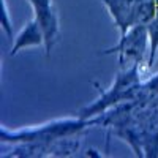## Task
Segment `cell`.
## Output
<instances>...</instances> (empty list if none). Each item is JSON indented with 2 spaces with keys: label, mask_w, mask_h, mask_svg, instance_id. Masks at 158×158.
I'll return each instance as SVG.
<instances>
[{
  "label": "cell",
  "mask_w": 158,
  "mask_h": 158,
  "mask_svg": "<svg viewBox=\"0 0 158 158\" xmlns=\"http://www.w3.org/2000/svg\"><path fill=\"white\" fill-rule=\"evenodd\" d=\"M147 32H149V59L146 67L152 68L158 56V11L152 18V21L147 24Z\"/></svg>",
  "instance_id": "cell-7"
},
{
  "label": "cell",
  "mask_w": 158,
  "mask_h": 158,
  "mask_svg": "<svg viewBox=\"0 0 158 158\" xmlns=\"http://www.w3.org/2000/svg\"><path fill=\"white\" fill-rule=\"evenodd\" d=\"M35 46H44V35L43 30L40 27V24L35 21H29L27 24L21 29V32L16 35L15 43L11 46L10 56L15 57L21 49H27V48H35Z\"/></svg>",
  "instance_id": "cell-6"
},
{
  "label": "cell",
  "mask_w": 158,
  "mask_h": 158,
  "mask_svg": "<svg viewBox=\"0 0 158 158\" xmlns=\"http://www.w3.org/2000/svg\"><path fill=\"white\" fill-rule=\"evenodd\" d=\"M27 3L33 10V18L40 24L44 35V51L49 57L52 48L57 43L60 33V21L59 15L52 5V0H27Z\"/></svg>",
  "instance_id": "cell-4"
},
{
  "label": "cell",
  "mask_w": 158,
  "mask_h": 158,
  "mask_svg": "<svg viewBox=\"0 0 158 158\" xmlns=\"http://www.w3.org/2000/svg\"><path fill=\"white\" fill-rule=\"evenodd\" d=\"M141 63H131L130 67L122 68L115 74V81L106 90H100V97L90 104L84 106L77 112L82 118H92L95 115L103 114L120 103L127 101H139V87H141Z\"/></svg>",
  "instance_id": "cell-2"
},
{
  "label": "cell",
  "mask_w": 158,
  "mask_h": 158,
  "mask_svg": "<svg viewBox=\"0 0 158 158\" xmlns=\"http://www.w3.org/2000/svg\"><path fill=\"white\" fill-rule=\"evenodd\" d=\"M117 25L118 33L123 36L131 27L136 25V11L139 0H101Z\"/></svg>",
  "instance_id": "cell-5"
},
{
  "label": "cell",
  "mask_w": 158,
  "mask_h": 158,
  "mask_svg": "<svg viewBox=\"0 0 158 158\" xmlns=\"http://www.w3.org/2000/svg\"><path fill=\"white\" fill-rule=\"evenodd\" d=\"M155 63H158V57H156V60H155Z\"/></svg>",
  "instance_id": "cell-9"
},
{
  "label": "cell",
  "mask_w": 158,
  "mask_h": 158,
  "mask_svg": "<svg viewBox=\"0 0 158 158\" xmlns=\"http://www.w3.org/2000/svg\"><path fill=\"white\" fill-rule=\"evenodd\" d=\"M2 29L6 33V36L11 40L13 38V21L10 19V10L6 0H2Z\"/></svg>",
  "instance_id": "cell-8"
},
{
  "label": "cell",
  "mask_w": 158,
  "mask_h": 158,
  "mask_svg": "<svg viewBox=\"0 0 158 158\" xmlns=\"http://www.w3.org/2000/svg\"><path fill=\"white\" fill-rule=\"evenodd\" d=\"M87 127H94L92 118L65 117L56 118L40 125H30L19 130H8L5 125L0 128V141L3 144H27V142H48L60 138H70L81 133Z\"/></svg>",
  "instance_id": "cell-1"
},
{
  "label": "cell",
  "mask_w": 158,
  "mask_h": 158,
  "mask_svg": "<svg viewBox=\"0 0 158 158\" xmlns=\"http://www.w3.org/2000/svg\"><path fill=\"white\" fill-rule=\"evenodd\" d=\"M101 54H117L120 68H127V63L147 65L149 59V32L147 25H135L123 36L118 38L117 44L101 51Z\"/></svg>",
  "instance_id": "cell-3"
}]
</instances>
